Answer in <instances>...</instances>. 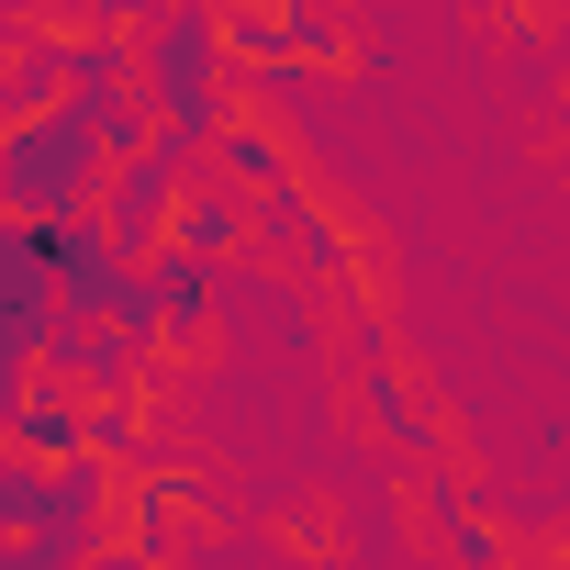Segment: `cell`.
<instances>
[{"mask_svg":"<svg viewBox=\"0 0 570 570\" xmlns=\"http://www.w3.org/2000/svg\"><path fill=\"white\" fill-rule=\"evenodd\" d=\"M68 12H79V23H101V35H146L168 0H68Z\"/></svg>","mask_w":570,"mask_h":570,"instance_id":"obj_16","label":"cell"},{"mask_svg":"<svg viewBox=\"0 0 570 570\" xmlns=\"http://www.w3.org/2000/svg\"><path fill=\"white\" fill-rule=\"evenodd\" d=\"M358 403H370V425H381V448L425 481V470H459V436H448V414L425 403V381L392 358V347H370V381H358Z\"/></svg>","mask_w":570,"mask_h":570,"instance_id":"obj_8","label":"cell"},{"mask_svg":"<svg viewBox=\"0 0 570 570\" xmlns=\"http://www.w3.org/2000/svg\"><path fill=\"white\" fill-rule=\"evenodd\" d=\"M112 90H135V35L68 23V101H112Z\"/></svg>","mask_w":570,"mask_h":570,"instance_id":"obj_15","label":"cell"},{"mask_svg":"<svg viewBox=\"0 0 570 570\" xmlns=\"http://www.w3.org/2000/svg\"><path fill=\"white\" fill-rule=\"evenodd\" d=\"M414 492H425V514H436V548H448V570H503V525H492V503H481L459 470H425Z\"/></svg>","mask_w":570,"mask_h":570,"instance_id":"obj_13","label":"cell"},{"mask_svg":"<svg viewBox=\"0 0 570 570\" xmlns=\"http://www.w3.org/2000/svg\"><path fill=\"white\" fill-rule=\"evenodd\" d=\"M224 57L235 79H292V68H347L358 46L325 0H246V12H224Z\"/></svg>","mask_w":570,"mask_h":570,"instance_id":"obj_4","label":"cell"},{"mask_svg":"<svg viewBox=\"0 0 570 570\" xmlns=\"http://www.w3.org/2000/svg\"><path fill=\"white\" fill-rule=\"evenodd\" d=\"M79 570H179V559H168V548H146V537H112V548H90Z\"/></svg>","mask_w":570,"mask_h":570,"instance_id":"obj_17","label":"cell"},{"mask_svg":"<svg viewBox=\"0 0 570 570\" xmlns=\"http://www.w3.org/2000/svg\"><path fill=\"white\" fill-rule=\"evenodd\" d=\"M46 101H68V23H35L0 46V124H23Z\"/></svg>","mask_w":570,"mask_h":570,"instance_id":"obj_14","label":"cell"},{"mask_svg":"<svg viewBox=\"0 0 570 570\" xmlns=\"http://www.w3.org/2000/svg\"><path fill=\"white\" fill-rule=\"evenodd\" d=\"M190 179H202V146H179V135L112 157V179H101V235H112L124 257H157V246H168V213H179Z\"/></svg>","mask_w":570,"mask_h":570,"instance_id":"obj_5","label":"cell"},{"mask_svg":"<svg viewBox=\"0 0 570 570\" xmlns=\"http://www.w3.org/2000/svg\"><path fill=\"white\" fill-rule=\"evenodd\" d=\"M23 492H35V459H0V537L23 525Z\"/></svg>","mask_w":570,"mask_h":570,"instance_id":"obj_18","label":"cell"},{"mask_svg":"<svg viewBox=\"0 0 570 570\" xmlns=\"http://www.w3.org/2000/svg\"><path fill=\"white\" fill-rule=\"evenodd\" d=\"M168 246H179V257H202V268H235V257L257 246V224H246V202L202 168V179L179 190V213H168Z\"/></svg>","mask_w":570,"mask_h":570,"instance_id":"obj_12","label":"cell"},{"mask_svg":"<svg viewBox=\"0 0 570 570\" xmlns=\"http://www.w3.org/2000/svg\"><path fill=\"white\" fill-rule=\"evenodd\" d=\"M0 436H12V459H35V470H46V459H79V448H90V403L35 370L12 403H0Z\"/></svg>","mask_w":570,"mask_h":570,"instance_id":"obj_11","label":"cell"},{"mask_svg":"<svg viewBox=\"0 0 570 570\" xmlns=\"http://www.w3.org/2000/svg\"><path fill=\"white\" fill-rule=\"evenodd\" d=\"M0 459H12V436H0Z\"/></svg>","mask_w":570,"mask_h":570,"instance_id":"obj_20","label":"cell"},{"mask_svg":"<svg viewBox=\"0 0 570 570\" xmlns=\"http://www.w3.org/2000/svg\"><path fill=\"white\" fill-rule=\"evenodd\" d=\"M202 168H213V179H224L235 202H268V190H292V179H303L292 135H279L268 112H235V124H224V135L202 146Z\"/></svg>","mask_w":570,"mask_h":570,"instance_id":"obj_10","label":"cell"},{"mask_svg":"<svg viewBox=\"0 0 570 570\" xmlns=\"http://www.w3.org/2000/svg\"><path fill=\"white\" fill-rule=\"evenodd\" d=\"M112 146L90 124V101H46L23 124H0V224H79L101 213Z\"/></svg>","mask_w":570,"mask_h":570,"instance_id":"obj_2","label":"cell"},{"mask_svg":"<svg viewBox=\"0 0 570 570\" xmlns=\"http://www.w3.org/2000/svg\"><path fill=\"white\" fill-rule=\"evenodd\" d=\"M0 570H23V548H12V537H0Z\"/></svg>","mask_w":570,"mask_h":570,"instance_id":"obj_19","label":"cell"},{"mask_svg":"<svg viewBox=\"0 0 570 570\" xmlns=\"http://www.w3.org/2000/svg\"><path fill=\"white\" fill-rule=\"evenodd\" d=\"M57 336V292H46V235L35 224H0V403H12L46 370Z\"/></svg>","mask_w":570,"mask_h":570,"instance_id":"obj_6","label":"cell"},{"mask_svg":"<svg viewBox=\"0 0 570 570\" xmlns=\"http://www.w3.org/2000/svg\"><path fill=\"white\" fill-rule=\"evenodd\" d=\"M46 381H68L79 403H135L157 381V358L124 336V325H57L46 336Z\"/></svg>","mask_w":570,"mask_h":570,"instance_id":"obj_9","label":"cell"},{"mask_svg":"<svg viewBox=\"0 0 570 570\" xmlns=\"http://www.w3.org/2000/svg\"><path fill=\"white\" fill-rule=\"evenodd\" d=\"M46 235V292H57V325H101L112 303H124V279L146 268V257H124L112 235H101V213H79V224H35Z\"/></svg>","mask_w":570,"mask_h":570,"instance_id":"obj_7","label":"cell"},{"mask_svg":"<svg viewBox=\"0 0 570 570\" xmlns=\"http://www.w3.org/2000/svg\"><path fill=\"white\" fill-rule=\"evenodd\" d=\"M246 224H257V246H268V257H292L303 279L347 292V314H381V292H370V246H358V224H347L314 179L268 190V202H246Z\"/></svg>","mask_w":570,"mask_h":570,"instance_id":"obj_3","label":"cell"},{"mask_svg":"<svg viewBox=\"0 0 570 570\" xmlns=\"http://www.w3.org/2000/svg\"><path fill=\"white\" fill-rule=\"evenodd\" d=\"M135 101L157 112V135L213 146L246 101H235V57H224V12L213 0H168V12L135 35Z\"/></svg>","mask_w":570,"mask_h":570,"instance_id":"obj_1","label":"cell"}]
</instances>
